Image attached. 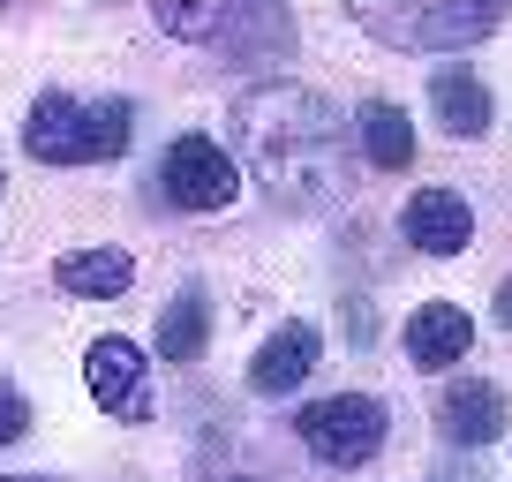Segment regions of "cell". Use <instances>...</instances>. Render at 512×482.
I'll list each match as a JSON object with an SVG mask.
<instances>
[{
    "instance_id": "cell-13",
    "label": "cell",
    "mask_w": 512,
    "mask_h": 482,
    "mask_svg": "<svg viewBox=\"0 0 512 482\" xmlns=\"http://www.w3.org/2000/svg\"><path fill=\"white\" fill-rule=\"evenodd\" d=\"M128 279H136V257L128 249H68L61 264H53V287L61 294H83V302H113V294H128Z\"/></svg>"
},
{
    "instance_id": "cell-15",
    "label": "cell",
    "mask_w": 512,
    "mask_h": 482,
    "mask_svg": "<svg viewBox=\"0 0 512 482\" xmlns=\"http://www.w3.org/2000/svg\"><path fill=\"white\" fill-rule=\"evenodd\" d=\"M211 339V294L204 287H181L174 302L159 309V362H196Z\"/></svg>"
},
{
    "instance_id": "cell-21",
    "label": "cell",
    "mask_w": 512,
    "mask_h": 482,
    "mask_svg": "<svg viewBox=\"0 0 512 482\" xmlns=\"http://www.w3.org/2000/svg\"><path fill=\"white\" fill-rule=\"evenodd\" d=\"M0 181H8V174H0Z\"/></svg>"
},
{
    "instance_id": "cell-17",
    "label": "cell",
    "mask_w": 512,
    "mask_h": 482,
    "mask_svg": "<svg viewBox=\"0 0 512 482\" xmlns=\"http://www.w3.org/2000/svg\"><path fill=\"white\" fill-rule=\"evenodd\" d=\"M23 422H31V407H23V392L0 377V445H16L23 437Z\"/></svg>"
},
{
    "instance_id": "cell-1",
    "label": "cell",
    "mask_w": 512,
    "mask_h": 482,
    "mask_svg": "<svg viewBox=\"0 0 512 482\" xmlns=\"http://www.w3.org/2000/svg\"><path fill=\"white\" fill-rule=\"evenodd\" d=\"M234 136L241 151L256 159V174L272 181L279 204L294 211H317L339 196V136H347V113L332 106L324 91H309V83H256V91L234 98Z\"/></svg>"
},
{
    "instance_id": "cell-22",
    "label": "cell",
    "mask_w": 512,
    "mask_h": 482,
    "mask_svg": "<svg viewBox=\"0 0 512 482\" xmlns=\"http://www.w3.org/2000/svg\"><path fill=\"white\" fill-rule=\"evenodd\" d=\"M241 482H249V475H241Z\"/></svg>"
},
{
    "instance_id": "cell-14",
    "label": "cell",
    "mask_w": 512,
    "mask_h": 482,
    "mask_svg": "<svg viewBox=\"0 0 512 482\" xmlns=\"http://www.w3.org/2000/svg\"><path fill=\"white\" fill-rule=\"evenodd\" d=\"M354 129H362V159L377 166V174H407V166H415V129H407V113L392 106V98H369V106L354 113Z\"/></svg>"
},
{
    "instance_id": "cell-19",
    "label": "cell",
    "mask_w": 512,
    "mask_h": 482,
    "mask_svg": "<svg viewBox=\"0 0 512 482\" xmlns=\"http://www.w3.org/2000/svg\"><path fill=\"white\" fill-rule=\"evenodd\" d=\"M8 482H53V475H8Z\"/></svg>"
},
{
    "instance_id": "cell-5",
    "label": "cell",
    "mask_w": 512,
    "mask_h": 482,
    "mask_svg": "<svg viewBox=\"0 0 512 482\" xmlns=\"http://www.w3.org/2000/svg\"><path fill=\"white\" fill-rule=\"evenodd\" d=\"M159 189L181 211H226L241 196V166L219 136H174L166 159H159Z\"/></svg>"
},
{
    "instance_id": "cell-7",
    "label": "cell",
    "mask_w": 512,
    "mask_h": 482,
    "mask_svg": "<svg viewBox=\"0 0 512 482\" xmlns=\"http://www.w3.org/2000/svg\"><path fill=\"white\" fill-rule=\"evenodd\" d=\"M400 226H407V241H415L422 257H460L467 241H475V211H467L460 189H415L407 211H400Z\"/></svg>"
},
{
    "instance_id": "cell-11",
    "label": "cell",
    "mask_w": 512,
    "mask_h": 482,
    "mask_svg": "<svg viewBox=\"0 0 512 482\" xmlns=\"http://www.w3.org/2000/svg\"><path fill=\"white\" fill-rule=\"evenodd\" d=\"M219 38L249 61H272V53H294V16H287V0H226Z\"/></svg>"
},
{
    "instance_id": "cell-9",
    "label": "cell",
    "mask_w": 512,
    "mask_h": 482,
    "mask_svg": "<svg viewBox=\"0 0 512 482\" xmlns=\"http://www.w3.org/2000/svg\"><path fill=\"white\" fill-rule=\"evenodd\" d=\"M317 354H324L317 324H279V332L256 347V362H249V392H264V400H287V392L302 385L309 370H317Z\"/></svg>"
},
{
    "instance_id": "cell-4",
    "label": "cell",
    "mask_w": 512,
    "mask_h": 482,
    "mask_svg": "<svg viewBox=\"0 0 512 482\" xmlns=\"http://www.w3.org/2000/svg\"><path fill=\"white\" fill-rule=\"evenodd\" d=\"M294 437H302L324 467H362V460L384 452V400H369V392L309 400L302 415H294Z\"/></svg>"
},
{
    "instance_id": "cell-20",
    "label": "cell",
    "mask_w": 512,
    "mask_h": 482,
    "mask_svg": "<svg viewBox=\"0 0 512 482\" xmlns=\"http://www.w3.org/2000/svg\"><path fill=\"white\" fill-rule=\"evenodd\" d=\"M0 8H8V0H0Z\"/></svg>"
},
{
    "instance_id": "cell-18",
    "label": "cell",
    "mask_w": 512,
    "mask_h": 482,
    "mask_svg": "<svg viewBox=\"0 0 512 482\" xmlns=\"http://www.w3.org/2000/svg\"><path fill=\"white\" fill-rule=\"evenodd\" d=\"M497 324H505V332H512V279H505V287H497Z\"/></svg>"
},
{
    "instance_id": "cell-3",
    "label": "cell",
    "mask_w": 512,
    "mask_h": 482,
    "mask_svg": "<svg viewBox=\"0 0 512 482\" xmlns=\"http://www.w3.org/2000/svg\"><path fill=\"white\" fill-rule=\"evenodd\" d=\"M512 0H347V16L362 23L377 46L400 53H460L505 23Z\"/></svg>"
},
{
    "instance_id": "cell-16",
    "label": "cell",
    "mask_w": 512,
    "mask_h": 482,
    "mask_svg": "<svg viewBox=\"0 0 512 482\" xmlns=\"http://www.w3.org/2000/svg\"><path fill=\"white\" fill-rule=\"evenodd\" d=\"M151 16H159V31H166V38H189V46H211V38H219L226 0H151Z\"/></svg>"
},
{
    "instance_id": "cell-10",
    "label": "cell",
    "mask_w": 512,
    "mask_h": 482,
    "mask_svg": "<svg viewBox=\"0 0 512 482\" xmlns=\"http://www.w3.org/2000/svg\"><path fill=\"white\" fill-rule=\"evenodd\" d=\"M437 430H445L452 445H490V437L505 430V392H497L490 377H452V385L437 392Z\"/></svg>"
},
{
    "instance_id": "cell-6",
    "label": "cell",
    "mask_w": 512,
    "mask_h": 482,
    "mask_svg": "<svg viewBox=\"0 0 512 482\" xmlns=\"http://www.w3.org/2000/svg\"><path fill=\"white\" fill-rule=\"evenodd\" d=\"M83 385L106 407V422H151V362L136 339H121V332L91 339L83 347Z\"/></svg>"
},
{
    "instance_id": "cell-2",
    "label": "cell",
    "mask_w": 512,
    "mask_h": 482,
    "mask_svg": "<svg viewBox=\"0 0 512 482\" xmlns=\"http://www.w3.org/2000/svg\"><path fill=\"white\" fill-rule=\"evenodd\" d=\"M128 136H136V106L128 98H68L46 91L31 98L23 113V151L38 166H98V159H121Z\"/></svg>"
},
{
    "instance_id": "cell-8",
    "label": "cell",
    "mask_w": 512,
    "mask_h": 482,
    "mask_svg": "<svg viewBox=\"0 0 512 482\" xmlns=\"http://www.w3.org/2000/svg\"><path fill=\"white\" fill-rule=\"evenodd\" d=\"M467 347H475V317H467L460 302H422L415 317H407V362L430 377H445L452 362H467Z\"/></svg>"
},
{
    "instance_id": "cell-12",
    "label": "cell",
    "mask_w": 512,
    "mask_h": 482,
    "mask_svg": "<svg viewBox=\"0 0 512 482\" xmlns=\"http://www.w3.org/2000/svg\"><path fill=\"white\" fill-rule=\"evenodd\" d=\"M430 113H437L445 136L475 144V136H490V83L467 76V68H437L430 76Z\"/></svg>"
}]
</instances>
